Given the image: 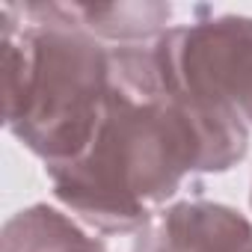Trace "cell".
<instances>
[{
    "instance_id": "obj_4",
    "label": "cell",
    "mask_w": 252,
    "mask_h": 252,
    "mask_svg": "<svg viewBox=\"0 0 252 252\" xmlns=\"http://www.w3.org/2000/svg\"><path fill=\"white\" fill-rule=\"evenodd\" d=\"M134 252H252V225L217 202H178L137 231Z\"/></svg>"
},
{
    "instance_id": "obj_5",
    "label": "cell",
    "mask_w": 252,
    "mask_h": 252,
    "mask_svg": "<svg viewBox=\"0 0 252 252\" xmlns=\"http://www.w3.org/2000/svg\"><path fill=\"white\" fill-rule=\"evenodd\" d=\"M54 12L95 39L146 45L166 33L172 9L166 3H51Z\"/></svg>"
},
{
    "instance_id": "obj_6",
    "label": "cell",
    "mask_w": 252,
    "mask_h": 252,
    "mask_svg": "<svg viewBox=\"0 0 252 252\" xmlns=\"http://www.w3.org/2000/svg\"><path fill=\"white\" fill-rule=\"evenodd\" d=\"M0 252H107L71 217L48 205H33L6 220Z\"/></svg>"
},
{
    "instance_id": "obj_2",
    "label": "cell",
    "mask_w": 252,
    "mask_h": 252,
    "mask_svg": "<svg viewBox=\"0 0 252 252\" xmlns=\"http://www.w3.org/2000/svg\"><path fill=\"white\" fill-rule=\"evenodd\" d=\"M3 6V116L9 131L48 166L77 158L104 116L113 63L86 30L51 3Z\"/></svg>"
},
{
    "instance_id": "obj_3",
    "label": "cell",
    "mask_w": 252,
    "mask_h": 252,
    "mask_svg": "<svg viewBox=\"0 0 252 252\" xmlns=\"http://www.w3.org/2000/svg\"><path fill=\"white\" fill-rule=\"evenodd\" d=\"M152 45L160 71L175 86L222 104L252 125V18L217 15L172 27Z\"/></svg>"
},
{
    "instance_id": "obj_1",
    "label": "cell",
    "mask_w": 252,
    "mask_h": 252,
    "mask_svg": "<svg viewBox=\"0 0 252 252\" xmlns=\"http://www.w3.org/2000/svg\"><path fill=\"white\" fill-rule=\"evenodd\" d=\"M113 86L89 146L48 166L54 196L104 234L140 231L190 172H225L249 146L246 122L175 86L155 45L110 48Z\"/></svg>"
}]
</instances>
